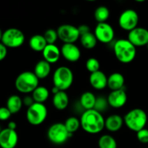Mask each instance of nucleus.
<instances>
[{"mask_svg":"<svg viewBox=\"0 0 148 148\" xmlns=\"http://www.w3.org/2000/svg\"><path fill=\"white\" fill-rule=\"evenodd\" d=\"M80 125L86 132L98 134L105 128V119L101 113L96 110H87L81 116Z\"/></svg>","mask_w":148,"mask_h":148,"instance_id":"f257e3e1","label":"nucleus"},{"mask_svg":"<svg viewBox=\"0 0 148 148\" xmlns=\"http://www.w3.org/2000/svg\"><path fill=\"white\" fill-rule=\"evenodd\" d=\"M114 54L120 62L128 64L136 56V47L128 39H119L114 46Z\"/></svg>","mask_w":148,"mask_h":148,"instance_id":"f03ea898","label":"nucleus"},{"mask_svg":"<svg viewBox=\"0 0 148 148\" xmlns=\"http://www.w3.org/2000/svg\"><path fill=\"white\" fill-rule=\"evenodd\" d=\"M147 121V114L141 108L132 109L124 117V122L127 127L130 130L136 132L144 129Z\"/></svg>","mask_w":148,"mask_h":148,"instance_id":"7ed1b4c3","label":"nucleus"},{"mask_svg":"<svg viewBox=\"0 0 148 148\" xmlns=\"http://www.w3.org/2000/svg\"><path fill=\"white\" fill-rule=\"evenodd\" d=\"M38 83V78L34 72L30 71H25L20 73L14 82L16 89L23 93L33 92L35 89L39 86Z\"/></svg>","mask_w":148,"mask_h":148,"instance_id":"20e7f679","label":"nucleus"},{"mask_svg":"<svg viewBox=\"0 0 148 148\" xmlns=\"http://www.w3.org/2000/svg\"><path fill=\"white\" fill-rule=\"evenodd\" d=\"M73 80V72L67 66H59L53 72V86L57 88L59 90L65 91L69 89L72 85Z\"/></svg>","mask_w":148,"mask_h":148,"instance_id":"39448f33","label":"nucleus"},{"mask_svg":"<svg viewBox=\"0 0 148 148\" xmlns=\"http://www.w3.org/2000/svg\"><path fill=\"white\" fill-rule=\"evenodd\" d=\"M72 136L65 127L64 124L56 123L49 127L47 132L48 139L51 143L55 145H62Z\"/></svg>","mask_w":148,"mask_h":148,"instance_id":"423d86ee","label":"nucleus"},{"mask_svg":"<svg viewBox=\"0 0 148 148\" xmlns=\"http://www.w3.org/2000/svg\"><path fill=\"white\" fill-rule=\"evenodd\" d=\"M48 110L43 103H34L29 107L26 112L27 121L33 126H38L44 122L47 118Z\"/></svg>","mask_w":148,"mask_h":148,"instance_id":"0eeeda50","label":"nucleus"},{"mask_svg":"<svg viewBox=\"0 0 148 148\" xmlns=\"http://www.w3.org/2000/svg\"><path fill=\"white\" fill-rule=\"evenodd\" d=\"M25 38L24 33L20 29L10 27L3 32L1 43L7 48L15 49L20 47L24 43Z\"/></svg>","mask_w":148,"mask_h":148,"instance_id":"6e6552de","label":"nucleus"},{"mask_svg":"<svg viewBox=\"0 0 148 148\" xmlns=\"http://www.w3.org/2000/svg\"><path fill=\"white\" fill-rule=\"evenodd\" d=\"M56 31L58 37L64 43H75L80 38L77 27L72 25H62Z\"/></svg>","mask_w":148,"mask_h":148,"instance_id":"1a4fd4ad","label":"nucleus"},{"mask_svg":"<svg viewBox=\"0 0 148 148\" xmlns=\"http://www.w3.org/2000/svg\"><path fill=\"white\" fill-rule=\"evenodd\" d=\"M139 23V15L137 12L132 9L126 10L120 14L119 25L126 31L130 32L137 27Z\"/></svg>","mask_w":148,"mask_h":148,"instance_id":"9d476101","label":"nucleus"},{"mask_svg":"<svg viewBox=\"0 0 148 148\" xmlns=\"http://www.w3.org/2000/svg\"><path fill=\"white\" fill-rule=\"evenodd\" d=\"M98 41L103 43H108L114 38V30L111 25L107 23H98L94 31Z\"/></svg>","mask_w":148,"mask_h":148,"instance_id":"9b49d317","label":"nucleus"},{"mask_svg":"<svg viewBox=\"0 0 148 148\" xmlns=\"http://www.w3.org/2000/svg\"><path fill=\"white\" fill-rule=\"evenodd\" d=\"M127 39L135 47L147 46L148 43V30L145 27H137L129 32Z\"/></svg>","mask_w":148,"mask_h":148,"instance_id":"f8f14e48","label":"nucleus"},{"mask_svg":"<svg viewBox=\"0 0 148 148\" xmlns=\"http://www.w3.org/2000/svg\"><path fill=\"white\" fill-rule=\"evenodd\" d=\"M18 143V135L15 130L6 128L0 132V147L14 148Z\"/></svg>","mask_w":148,"mask_h":148,"instance_id":"ddd939ff","label":"nucleus"},{"mask_svg":"<svg viewBox=\"0 0 148 148\" xmlns=\"http://www.w3.org/2000/svg\"><path fill=\"white\" fill-rule=\"evenodd\" d=\"M108 105L114 108H119L124 106L127 101V95L124 88L118 90L111 91L107 98Z\"/></svg>","mask_w":148,"mask_h":148,"instance_id":"4468645a","label":"nucleus"},{"mask_svg":"<svg viewBox=\"0 0 148 148\" xmlns=\"http://www.w3.org/2000/svg\"><path fill=\"white\" fill-rule=\"evenodd\" d=\"M61 54L70 62H77L81 57L80 50L75 43H64L61 48Z\"/></svg>","mask_w":148,"mask_h":148,"instance_id":"2eb2a0df","label":"nucleus"},{"mask_svg":"<svg viewBox=\"0 0 148 148\" xmlns=\"http://www.w3.org/2000/svg\"><path fill=\"white\" fill-rule=\"evenodd\" d=\"M91 86L95 90H103L108 85V77L102 71H98L91 73L89 77Z\"/></svg>","mask_w":148,"mask_h":148,"instance_id":"dca6fc26","label":"nucleus"},{"mask_svg":"<svg viewBox=\"0 0 148 148\" xmlns=\"http://www.w3.org/2000/svg\"><path fill=\"white\" fill-rule=\"evenodd\" d=\"M43 59L49 64L56 63L59 61L61 50L55 44H48L42 51Z\"/></svg>","mask_w":148,"mask_h":148,"instance_id":"f3484780","label":"nucleus"},{"mask_svg":"<svg viewBox=\"0 0 148 148\" xmlns=\"http://www.w3.org/2000/svg\"><path fill=\"white\" fill-rule=\"evenodd\" d=\"M124 124V119L118 114H113L109 116L105 120V127L110 132H117L122 127Z\"/></svg>","mask_w":148,"mask_h":148,"instance_id":"a211bd4d","label":"nucleus"},{"mask_svg":"<svg viewBox=\"0 0 148 148\" xmlns=\"http://www.w3.org/2000/svg\"><path fill=\"white\" fill-rule=\"evenodd\" d=\"M124 82L125 79L122 74L119 72H114L108 77L107 87H108L111 91L118 90L124 88Z\"/></svg>","mask_w":148,"mask_h":148,"instance_id":"6ab92c4d","label":"nucleus"},{"mask_svg":"<svg viewBox=\"0 0 148 148\" xmlns=\"http://www.w3.org/2000/svg\"><path fill=\"white\" fill-rule=\"evenodd\" d=\"M53 105L59 111L64 110L69 105V96L65 91H59L53 95Z\"/></svg>","mask_w":148,"mask_h":148,"instance_id":"aec40b11","label":"nucleus"},{"mask_svg":"<svg viewBox=\"0 0 148 148\" xmlns=\"http://www.w3.org/2000/svg\"><path fill=\"white\" fill-rule=\"evenodd\" d=\"M47 45L44 36L42 35H34L29 40V46L30 49L35 51H43Z\"/></svg>","mask_w":148,"mask_h":148,"instance_id":"412c9836","label":"nucleus"},{"mask_svg":"<svg viewBox=\"0 0 148 148\" xmlns=\"http://www.w3.org/2000/svg\"><path fill=\"white\" fill-rule=\"evenodd\" d=\"M33 72L38 79H44L50 74L51 64L45 60L39 61L35 66Z\"/></svg>","mask_w":148,"mask_h":148,"instance_id":"4be33fe9","label":"nucleus"},{"mask_svg":"<svg viewBox=\"0 0 148 148\" xmlns=\"http://www.w3.org/2000/svg\"><path fill=\"white\" fill-rule=\"evenodd\" d=\"M23 105V100L21 98L17 95H12L7 99L6 107L8 108L12 114H17L20 111Z\"/></svg>","mask_w":148,"mask_h":148,"instance_id":"5701e85b","label":"nucleus"},{"mask_svg":"<svg viewBox=\"0 0 148 148\" xmlns=\"http://www.w3.org/2000/svg\"><path fill=\"white\" fill-rule=\"evenodd\" d=\"M96 97L91 92H85L82 94L80 97V104L82 108L87 110L94 109L95 102H96Z\"/></svg>","mask_w":148,"mask_h":148,"instance_id":"b1692460","label":"nucleus"},{"mask_svg":"<svg viewBox=\"0 0 148 148\" xmlns=\"http://www.w3.org/2000/svg\"><path fill=\"white\" fill-rule=\"evenodd\" d=\"M32 97H33L35 103H43L49 98V91L46 87L38 86L32 92Z\"/></svg>","mask_w":148,"mask_h":148,"instance_id":"393cba45","label":"nucleus"},{"mask_svg":"<svg viewBox=\"0 0 148 148\" xmlns=\"http://www.w3.org/2000/svg\"><path fill=\"white\" fill-rule=\"evenodd\" d=\"M80 42L82 46L87 49H92L96 46L98 40L94 33H88L80 36Z\"/></svg>","mask_w":148,"mask_h":148,"instance_id":"a878e982","label":"nucleus"},{"mask_svg":"<svg viewBox=\"0 0 148 148\" xmlns=\"http://www.w3.org/2000/svg\"><path fill=\"white\" fill-rule=\"evenodd\" d=\"M110 16V11L108 7L105 6H100L95 10L94 17L98 23H106Z\"/></svg>","mask_w":148,"mask_h":148,"instance_id":"bb28decb","label":"nucleus"},{"mask_svg":"<svg viewBox=\"0 0 148 148\" xmlns=\"http://www.w3.org/2000/svg\"><path fill=\"white\" fill-rule=\"evenodd\" d=\"M99 148H117V143L115 139L109 134H104L98 140Z\"/></svg>","mask_w":148,"mask_h":148,"instance_id":"cd10ccee","label":"nucleus"},{"mask_svg":"<svg viewBox=\"0 0 148 148\" xmlns=\"http://www.w3.org/2000/svg\"><path fill=\"white\" fill-rule=\"evenodd\" d=\"M64 125L67 131L69 133L73 134L74 132L78 130L80 127V121L75 116H72L68 118L64 123Z\"/></svg>","mask_w":148,"mask_h":148,"instance_id":"c85d7f7f","label":"nucleus"},{"mask_svg":"<svg viewBox=\"0 0 148 148\" xmlns=\"http://www.w3.org/2000/svg\"><path fill=\"white\" fill-rule=\"evenodd\" d=\"M85 66H86L87 69H88L90 73H94V72H98V71L100 70L99 61L97 59H95V58H89V59L87 60Z\"/></svg>","mask_w":148,"mask_h":148,"instance_id":"c756f323","label":"nucleus"},{"mask_svg":"<svg viewBox=\"0 0 148 148\" xmlns=\"http://www.w3.org/2000/svg\"><path fill=\"white\" fill-rule=\"evenodd\" d=\"M45 39L48 44H54L57 39L59 38L57 31L54 29H48L43 34Z\"/></svg>","mask_w":148,"mask_h":148,"instance_id":"7c9ffc66","label":"nucleus"},{"mask_svg":"<svg viewBox=\"0 0 148 148\" xmlns=\"http://www.w3.org/2000/svg\"><path fill=\"white\" fill-rule=\"evenodd\" d=\"M108 104V103L107 100L104 99V98L103 97H99V98H96V102H95L94 109L101 113V111L106 110Z\"/></svg>","mask_w":148,"mask_h":148,"instance_id":"2f4dec72","label":"nucleus"},{"mask_svg":"<svg viewBox=\"0 0 148 148\" xmlns=\"http://www.w3.org/2000/svg\"><path fill=\"white\" fill-rule=\"evenodd\" d=\"M137 138L139 141L143 144L148 143V130L143 129L137 132Z\"/></svg>","mask_w":148,"mask_h":148,"instance_id":"473e14b6","label":"nucleus"},{"mask_svg":"<svg viewBox=\"0 0 148 148\" xmlns=\"http://www.w3.org/2000/svg\"><path fill=\"white\" fill-rule=\"evenodd\" d=\"M12 114L7 107H0V120L6 121L11 116Z\"/></svg>","mask_w":148,"mask_h":148,"instance_id":"72a5a7b5","label":"nucleus"},{"mask_svg":"<svg viewBox=\"0 0 148 148\" xmlns=\"http://www.w3.org/2000/svg\"><path fill=\"white\" fill-rule=\"evenodd\" d=\"M7 54V48L0 42V62L5 59Z\"/></svg>","mask_w":148,"mask_h":148,"instance_id":"f704fd0d","label":"nucleus"},{"mask_svg":"<svg viewBox=\"0 0 148 148\" xmlns=\"http://www.w3.org/2000/svg\"><path fill=\"white\" fill-rule=\"evenodd\" d=\"M78 30H79V35L81 36H83V35L87 34L88 33H90V30L89 26L87 25H81L79 27H77Z\"/></svg>","mask_w":148,"mask_h":148,"instance_id":"c9c22d12","label":"nucleus"},{"mask_svg":"<svg viewBox=\"0 0 148 148\" xmlns=\"http://www.w3.org/2000/svg\"><path fill=\"white\" fill-rule=\"evenodd\" d=\"M35 103L34 100H33V97L30 96V95H27V96L25 97L23 100V103L24 104L25 106H27V108H29L30 106H31L33 103Z\"/></svg>","mask_w":148,"mask_h":148,"instance_id":"e433bc0d","label":"nucleus"},{"mask_svg":"<svg viewBox=\"0 0 148 148\" xmlns=\"http://www.w3.org/2000/svg\"><path fill=\"white\" fill-rule=\"evenodd\" d=\"M16 127H17V124H16L14 121H10V122L8 123V125H7V128L8 129L15 130Z\"/></svg>","mask_w":148,"mask_h":148,"instance_id":"4c0bfd02","label":"nucleus"},{"mask_svg":"<svg viewBox=\"0 0 148 148\" xmlns=\"http://www.w3.org/2000/svg\"><path fill=\"white\" fill-rule=\"evenodd\" d=\"M59 91H61V90H59L57 88H56V87L53 86V88H52V92H53V95H55V94H56V93L59 92Z\"/></svg>","mask_w":148,"mask_h":148,"instance_id":"58836bf2","label":"nucleus"},{"mask_svg":"<svg viewBox=\"0 0 148 148\" xmlns=\"http://www.w3.org/2000/svg\"><path fill=\"white\" fill-rule=\"evenodd\" d=\"M2 35H3L2 31H1V30L0 29V40H1V38H2Z\"/></svg>","mask_w":148,"mask_h":148,"instance_id":"ea45409f","label":"nucleus"},{"mask_svg":"<svg viewBox=\"0 0 148 148\" xmlns=\"http://www.w3.org/2000/svg\"><path fill=\"white\" fill-rule=\"evenodd\" d=\"M1 132V127H0V132Z\"/></svg>","mask_w":148,"mask_h":148,"instance_id":"a19ab883","label":"nucleus"},{"mask_svg":"<svg viewBox=\"0 0 148 148\" xmlns=\"http://www.w3.org/2000/svg\"><path fill=\"white\" fill-rule=\"evenodd\" d=\"M147 49H148V43H147Z\"/></svg>","mask_w":148,"mask_h":148,"instance_id":"79ce46f5","label":"nucleus"},{"mask_svg":"<svg viewBox=\"0 0 148 148\" xmlns=\"http://www.w3.org/2000/svg\"><path fill=\"white\" fill-rule=\"evenodd\" d=\"M147 148H148V147H147Z\"/></svg>","mask_w":148,"mask_h":148,"instance_id":"37998d69","label":"nucleus"}]
</instances>
